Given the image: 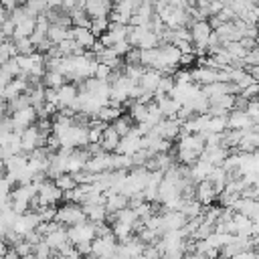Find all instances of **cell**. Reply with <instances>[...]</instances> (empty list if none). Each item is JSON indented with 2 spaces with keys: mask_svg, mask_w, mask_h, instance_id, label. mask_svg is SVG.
<instances>
[{
  "mask_svg": "<svg viewBox=\"0 0 259 259\" xmlns=\"http://www.w3.org/2000/svg\"><path fill=\"white\" fill-rule=\"evenodd\" d=\"M32 184H34V182H32ZM36 188H38V192H36V204H38V206H55V204L65 196V192H63V190L55 184V180H51V178L38 182ZM38 206H36V208H38ZM36 208H34V210H36Z\"/></svg>",
  "mask_w": 259,
  "mask_h": 259,
  "instance_id": "6da1fadb",
  "label": "cell"
},
{
  "mask_svg": "<svg viewBox=\"0 0 259 259\" xmlns=\"http://www.w3.org/2000/svg\"><path fill=\"white\" fill-rule=\"evenodd\" d=\"M87 221V214L83 210V204L77 202H65L63 206L57 208V223H61L63 227H75Z\"/></svg>",
  "mask_w": 259,
  "mask_h": 259,
  "instance_id": "7a4b0ae2",
  "label": "cell"
},
{
  "mask_svg": "<svg viewBox=\"0 0 259 259\" xmlns=\"http://www.w3.org/2000/svg\"><path fill=\"white\" fill-rule=\"evenodd\" d=\"M117 247H119V241L113 233L109 235H103V237H95L93 239V255L103 259V257H113L117 253Z\"/></svg>",
  "mask_w": 259,
  "mask_h": 259,
  "instance_id": "3957f363",
  "label": "cell"
},
{
  "mask_svg": "<svg viewBox=\"0 0 259 259\" xmlns=\"http://www.w3.org/2000/svg\"><path fill=\"white\" fill-rule=\"evenodd\" d=\"M95 237H97L95 223H91V221H85V223L75 225V227H69V239H71L73 245L83 243V241H93Z\"/></svg>",
  "mask_w": 259,
  "mask_h": 259,
  "instance_id": "277c9868",
  "label": "cell"
},
{
  "mask_svg": "<svg viewBox=\"0 0 259 259\" xmlns=\"http://www.w3.org/2000/svg\"><path fill=\"white\" fill-rule=\"evenodd\" d=\"M45 241L47 245L55 251V253H61L67 245H71V239H69V229H65L63 225L57 227L55 231H51L49 235H45Z\"/></svg>",
  "mask_w": 259,
  "mask_h": 259,
  "instance_id": "5b68a950",
  "label": "cell"
},
{
  "mask_svg": "<svg viewBox=\"0 0 259 259\" xmlns=\"http://www.w3.org/2000/svg\"><path fill=\"white\" fill-rule=\"evenodd\" d=\"M194 198H196L198 202H202L204 206H210V204L219 198V190L214 188V184H212L210 180H200V182H196Z\"/></svg>",
  "mask_w": 259,
  "mask_h": 259,
  "instance_id": "8992f818",
  "label": "cell"
},
{
  "mask_svg": "<svg viewBox=\"0 0 259 259\" xmlns=\"http://www.w3.org/2000/svg\"><path fill=\"white\" fill-rule=\"evenodd\" d=\"M229 130H237V132H247L251 127H255L253 119L249 117L247 109H233L229 113Z\"/></svg>",
  "mask_w": 259,
  "mask_h": 259,
  "instance_id": "52a82bcc",
  "label": "cell"
},
{
  "mask_svg": "<svg viewBox=\"0 0 259 259\" xmlns=\"http://www.w3.org/2000/svg\"><path fill=\"white\" fill-rule=\"evenodd\" d=\"M130 206V198L121 192H115V190H107L105 192V208H107V217L109 214H115L123 208Z\"/></svg>",
  "mask_w": 259,
  "mask_h": 259,
  "instance_id": "ba28073f",
  "label": "cell"
},
{
  "mask_svg": "<svg viewBox=\"0 0 259 259\" xmlns=\"http://www.w3.org/2000/svg\"><path fill=\"white\" fill-rule=\"evenodd\" d=\"M57 93H59V109H69L79 97V85L69 81L61 89H57Z\"/></svg>",
  "mask_w": 259,
  "mask_h": 259,
  "instance_id": "9c48e42d",
  "label": "cell"
},
{
  "mask_svg": "<svg viewBox=\"0 0 259 259\" xmlns=\"http://www.w3.org/2000/svg\"><path fill=\"white\" fill-rule=\"evenodd\" d=\"M71 36H73V40L85 51V49H91L93 51V47L97 45V40H99V36L91 30V28H73L71 30Z\"/></svg>",
  "mask_w": 259,
  "mask_h": 259,
  "instance_id": "30bf717a",
  "label": "cell"
},
{
  "mask_svg": "<svg viewBox=\"0 0 259 259\" xmlns=\"http://www.w3.org/2000/svg\"><path fill=\"white\" fill-rule=\"evenodd\" d=\"M162 221H164V233H168V231H180L188 223V219L180 210H166V212H162Z\"/></svg>",
  "mask_w": 259,
  "mask_h": 259,
  "instance_id": "8fae6325",
  "label": "cell"
},
{
  "mask_svg": "<svg viewBox=\"0 0 259 259\" xmlns=\"http://www.w3.org/2000/svg\"><path fill=\"white\" fill-rule=\"evenodd\" d=\"M154 101L158 103V107H160L162 115H164V117H168V119H176V117H178V113H180V109H182V105H180L172 95L158 97V99H154Z\"/></svg>",
  "mask_w": 259,
  "mask_h": 259,
  "instance_id": "7c38bea8",
  "label": "cell"
},
{
  "mask_svg": "<svg viewBox=\"0 0 259 259\" xmlns=\"http://www.w3.org/2000/svg\"><path fill=\"white\" fill-rule=\"evenodd\" d=\"M119 142H121V136L117 134V130H115L113 125H107L105 132H103V136H101V142H99V144H101L103 152L115 154L117 148H119Z\"/></svg>",
  "mask_w": 259,
  "mask_h": 259,
  "instance_id": "4fadbf2b",
  "label": "cell"
},
{
  "mask_svg": "<svg viewBox=\"0 0 259 259\" xmlns=\"http://www.w3.org/2000/svg\"><path fill=\"white\" fill-rule=\"evenodd\" d=\"M83 210L87 214V221H91V223H107L105 202H89V204H83Z\"/></svg>",
  "mask_w": 259,
  "mask_h": 259,
  "instance_id": "5bb4252c",
  "label": "cell"
},
{
  "mask_svg": "<svg viewBox=\"0 0 259 259\" xmlns=\"http://www.w3.org/2000/svg\"><path fill=\"white\" fill-rule=\"evenodd\" d=\"M123 113H121V107H117V105H105L101 111H99V115H97V119L99 121H103V123H107V125H111L115 119H119Z\"/></svg>",
  "mask_w": 259,
  "mask_h": 259,
  "instance_id": "9a60e30c",
  "label": "cell"
},
{
  "mask_svg": "<svg viewBox=\"0 0 259 259\" xmlns=\"http://www.w3.org/2000/svg\"><path fill=\"white\" fill-rule=\"evenodd\" d=\"M55 184L67 194V192H71V190H75L77 186H79V182H77V178H75V174H71V172H65V174H61L59 178H55Z\"/></svg>",
  "mask_w": 259,
  "mask_h": 259,
  "instance_id": "2e32d148",
  "label": "cell"
},
{
  "mask_svg": "<svg viewBox=\"0 0 259 259\" xmlns=\"http://www.w3.org/2000/svg\"><path fill=\"white\" fill-rule=\"evenodd\" d=\"M55 255V251L47 245V241H42V243H38L36 247H34V257L36 259H51Z\"/></svg>",
  "mask_w": 259,
  "mask_h": 259,
  "instance_id": "e0dca14e",
  "label": "cell"
},
{
  "mask_svg": "<svg viewBox=\"0 0 259 259\" xmlns=\"http://www.w3.org/2000/svg\"><path fill=\"white\" fill-rule=\"evenodd\" d=\"M14 251H16L20 257H26V255H32V253H34V247H32L26 239H22V241H18V243L14 245Z\"/></svg>",
  "mask_w": 259,
  "mask_h": 259,
  "instance_id": "ac0fdd59",
  "label": "cell"
},
{
  "mask_svg": "<svg viewBox=\"0 0 259 259\" xmlns=\"http://www.w3.org/2000/svg\"><path fill=\"white\" fill-rule=\"evenodd\" d=\"M134 259H150L146 253H142V255H138V257H134Z\"/></svg>",
  "mask_w": 259,
  "mask_h": 259,
  "instance_id": "d6986e66",
  "label": "cell"
}]
</instances>
